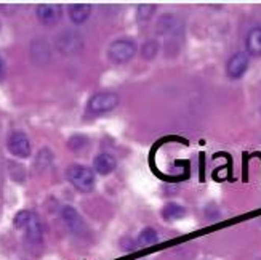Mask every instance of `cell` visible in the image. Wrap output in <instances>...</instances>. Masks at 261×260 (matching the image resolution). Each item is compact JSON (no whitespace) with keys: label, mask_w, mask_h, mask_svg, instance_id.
Returning a JSON list of instances; mask_svg holds the SVG:
<instances>
[{"label":"cell","mask_w":261,"mask_h":260,"mask_svg":"<svg viewBox=\"0 0 261 260\" xmlns=\"http://www.w3.org/2000/svg\"><path fill=\"white\" fill-rule=\"evenodd\" d=\"M186 216V209L183 206L176 204V202H170L162 209V217L165 220H179Z\"/></svg>","instance_id":"14"},{"label":"cell","mask_w":261,"mask_h":260,"mask_svg":"<svg viewBox=\"0 0 261 260\" xmlns=\"http://www.w3.org/2000/svg\"><path fill=\"white\" fill-rule=\"evenodd\" d=\"M245 52L253 58L261 56V26H255L248 31L245 37Z\"/></svg>","instance_id":"9"},{"label":"cell","mask_w":261,"mask_h":260,"mask_svg":"<svg viewBox=\"0 0 261 260\" xmlns=\"http://www.w3.org/2000/svg\"><path fill=\"white\" fill-rule=\"evenodd\" d=\"M61 13H63L61 7L60 5H51V4L39 5L37 11H36L39 21L42 22V25H47V26L56 25V22H58L60 18H61Z\"/></svg>","instance_id":"8"},{"label":"cell","mask_w":261,"mask_h":260,"mask_svg":"<svg viewBox=\"0 0 261 260\" xmlns=\"http://www.w3.org/2000/svg\"><path fill=\"white\" fill-rule=\"evenodd\" d=\"M61 217H63V220L66 222V225L69 227L72 231H75V233H79L82 228H84V220H82V217L79 216V212L74 209V207H71V206H66V207H63V210H61Z\"/></svg>","instance_id":"11"},{"label":"cell","mask_w":261,"mask_h":260,"mask_svg":"<svg viewBox=\"0 0 261 260\" xmlns=\"http://www.w3.org/2000/svg\"><path fill=\"white\" fill-rule=\"evenodd\" d=\"M248 64H250V56H248V53L237 52L228 60V64H226V74H228V77L232 79V81H237V79H241L247 73Z\"/></svg>","instance_id":"4"},{"label":"cell","mask_w":261,"mask_h":260,"mask_svg":"<svg viewBox=\"0 0 261 260\" xmlns=\"http://www.w3.org/2000/svg\"><path fill=\"white\" fill-rule=\"evenodd\" d=\"M4 77H5V63L0 58V79H4Z\"/></svg>","instance_id":"19"},{"label":"cell","mask_w":261,"mask_h":260,"mask_svg":"<svg viewBox=\"0 0 261 260\" xmlns=\"http://www.w3.org/2000/svg\"><path fill=\"white\" fill-rule=\"evenodd\" d=\"M26 234L28 238L32 243H40L42 241V236H43V228H42V223L40 219L36 216V214H31V219L26 225Z\"/></svg>","instance_id":"13"},{"label":"cell","mask_w":261,"mask_h":260,"mask_svg":"<svg viewBox=\"0 0 261 260\" xmlns=\"http://www.w3.org/2000/svg\"><path fill=\"white\" fill-rule=\"evenodd\" d=\"M58 49L63 53H75L82 49V37L79 34L72 32V31H66L58 37Z\"/></svg>","instance_id":"7"},{"label":"cell","mask_w":261,"mask_h":260,"mask_svg":"<svg viewBox=\"0 0 261 260\" xmlns=\"http://www.w3.org/2000/svg\"><path fill=\"white\" fill-rule=\"evenodd\" d=\"M119 105V97L112 92H98L95 93L92 98L88 100L87 109L90 114H105V112H109L112 109H116Z\"/></svg>","instance_id":"3"},{"label":"cell","mask_w":261,"mask_h":260,"mask_svg":"<svg viewBox=\"0 0 261 260\" xmlns=\"http://www.w3.org/2000/svg\"><path fill=\"white\" fill-rule=\"evenodd\" d=\"M157 50H159L157 42H155V40H147V42L143 45L141 53H143V56H144L146 60H152L154 56L157 55Z\"/></svg>","instance_id":"16"},{"label":"cell","mask_w":261,"mask_h":260,"mask_svg":"<svg viewBox=\"0 0 261 260\" xmlns=\"http://www.w3.org/2000/svg\"><path fill=\"white\" fill-rule=\"evenodd\" d=\"M154 10H155L154 5H140L138 10H136V18H138V21L144 22L152 16Z\"/></svg>","instance_id":"17"},{"label":"cell","mask_w":261,"mask_h":260,"mask_svg":"<svg viewBox=\"0 0 261 260\" xmlns=\"http://www.w3.org/2000/svg\"><path fill=\"white\" fill-rule=\"evenodd\" d=\"M181 31H183V25H181V21L172 13L162 15L161 19L157 21V32L161 34V36H176Z\"/></svg>","instance_id":"6"},{"label":"cell","mask_w":261,"mask_h":260,"mask_svg":"<svg viewBox=\"0 0 261 260\" xmlns=\"http://www.w3.org/2000/svg\"><path fill=\"white\" fill-rule=\"evenodd\" d=\"M31 214H32V212H29V210H21V212H18V214H16V217H15V220H13L15 227L24 230V228H26V225H28V222H29V219H31Z\"/></svg>","instance_id":"18"},{"label":"cell","mask_w":261,"mask_h":260,"mask_svg":"<svg viewBox=\"0 0 261 260\" xmlns=\"http://www.w3.org/2000/svg\"><path fill=\"white\" fill-rule=\"evenodd\" d=\"M8 151L16 157H28L31 156V141L22 132H13L7 141Z\"/></svg>","instance_id":"5"},{"label":"cell","mask_w":261,"mask_h":260,"mask_svg":"<svg viewBox=\"0 0 261 260\" xmlns=\"http://www.w3.org/2000/svg\"><path fill=\"white\" fill-rule=\"evenodd\" d=\"M67 178L69 182L82 193H88L95 186V174L90 167L74 164L67 169Z\"/></svg>","instance_id":"1"},{"label":"cell","mask_w":261,"mask_h":260,"mask_svg":"<svg viewBox=\"0 0 261 260\" xmlns=\"http://www.w3.org/2000/svg\"><path fill=\"white\" fill-rule=\"evenodd\" d=\"M135 55H136V42L128 39V37L114 40L108 49L109 60L116 64L128 63Z\"/></svg>","instance_id":"2"},{"label":"cell","mask_w":261,"mask_h":260,"mask_svg":"<svg viewBox=\"0 0 261 260\" xmlns=\"http://www.w3.org/2000/svg\"><path fill=\"white\" fill-rule=\"evenodd\" d=\"M90 15H92V7L87 4H74L69 7V18L74 25H82L90 18Z\"/></svg>","instance_id":"12"},{"label":"cell","mask_w":261,"mask_h":260,"mask_svg":"<svg viewBox=\"0 0 261 260\" xmlns=\"http://www.w3.org/2000/svg\"><path fill=\"white\" fill-rule=\"evenodd\" d=\"M116 166H117L116 157L112 156V154H109V153H99L95 157V161H93V167H95V171L99 175H108V174H111L116 169Z\"/></svg>","instance_id":"10"},{"label":"cell","mask_w":261,"mask_h":260,"mask_svg":"<svg viewBox=\"0 0 261 260\" xmlns=\"http://www.w3.org/2000/svg\"><path fill=\"white\" fill-rule=\"evenodd\" d=\"M159 241V234L154 228H144L140 236H138V240H136V246L138 247H151L154 244H157Z\"/></svg>","instance_id":"15"}]
</instances>
